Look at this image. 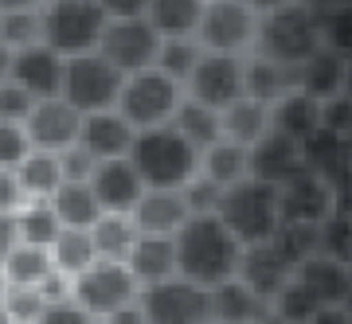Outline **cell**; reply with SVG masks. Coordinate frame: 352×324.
Returning a JSON list of instances; mask_svg holds the SVG:
<instances>
[{
  "label": "cell",
  "instance_id": "cell-54",
  "mask_svg": "<svg viewBox=\"0 0 352 324\" xmlns=\"http://www.w3.org/2000/svg\"><path fill=\"white\" fill-rule=\"evenodd\" d=\"M47 0H0V12H39Z\"/></svg>",
  "mask_w": 352,
  "mask_h": 324
},
{
  "label": "cell",
  "instance_id": "cell-44",
  "mask_svg": "<svg viewBox=\"0 0 352 324\" xmlns=\"http://www.w3.org/2000/svg\"><path fill=\"white\" fill-rule=\"evenodd\" d=\"M36 152V141L28 133V125L20 121H0V168H20Z\"/></svg>",
  "mask_w": 352,
  "mask_h": 324
},
{
  "label": "cell",
  "instance_id": "cell-49",
  "mask_svg": "<svg viewBox=\"0 0 352 324\" xmlns=\"http://www.w3.org/2000/svg\"><path fill=\"white\" fill-rule=\"evenodd\" d=\"M39 324H98V321H94L75 297H67V301H47V309H43Z\"/></svg>",
  "mask_w": 352,
  "mask_h": 324
},
{
  "label": "cell",
  "instance_id": "cell-17",
  "mask_svg": "<svg viewBox=\"0 0 352 324\" xmlns=\"http://www.w3.org/2000/svg\"><path fill=\"white\" fill-rule=\"evenodd\" d=\"M294 266L278 254L270 242H263V246H247L243 250V262H239V281H247V286L258 293V297L266 301V305H274L278 293L294 281Z\"/></svg>",
  "mask_w": 352,
  "mask_h": 324
},
{
  "label": "cell",
  "instance_id": "cell-62",
  "mask_svg": "<svg viewBox=\"0 0 352 324\" xmlns=\"http://www.w3.org/2000/svg\"><path fill=\"white\" fill-rule=\"evenodd\" d=\"M208 4H212V0H208Z\"/></svg>",
  "mask_w": 352,
  "mask_h": 324
},
{
  "label": "cell",
  "instance_id": "cell-22",
  "mask_svg": "<svg viewBox=\"0 0 352 324\" xmlns=\"http://www.w3.org/2000/svg\"><path fill=\"white\" fill-rule=\"evenodd\" d=\"M344 78H349V55H340L333 47H321L314 59H305L298 67V90H305L321 106L344 94Z\"/></svg>",
  "mask_w": 352,
  "mask_h": 324
},
{
  "label": "cell",
  "instance_id": "cell-16",
  "mask_svg": "<svg viewBox=\"0 0 352 324\" xmlns=\"http://www.w3.org/2000/svg\"><path fill=\"white\" fill-rule=\"evenodd\" d=\"M82 121L87 117L67 98H47V102H39L36 113L28 117V133L36 141V149L67 152V149H75L78 137H82Z\"/></svg>",
  "mask_w": 352,
  "mask_h": 324
},
{
  "label": "cell",
  "instance_id": "cell-60",
  "mask_svg": "<svg viewBox=\"0 0 352 324\" xmlns=\"http://www.w3.org/2000/svg\"><path fill=\"white\" fill-rule=\"evenodd\" d=\"M349 149H352V137H349Z\"/></svg>",
  "mask_w": 352,
  "mask_h": 324
},
{
  "label": "cell",
  "instance_id": "cell-6",
  "mask_svg": "<svg viewBox=\"0 0 352 324\" xmlns=\"http://www.w3.org/2000/svg\"><path fill=\"white\" fill-rule=\"evenodd\" d=\"M188 98V90L180 86L176 78H168L164 71H141V75L126 78V90H122V102H118V113L126 117L138 133L145 129H161V125H173L180 106Z\"/></svg>",
  "mask_w": 352,
  "mask_h": 324
},
{
  "label": "cell",
  "instance_id": "cell-43",
  "mask_svg": "<svg viewBox=\"0 0 352 324\" xmlns=\"http://www.w3.org/2000/svg\"><path fill=\"white\" fill-rule=\"evenodd\" d=\"M321 254L333 258V262L352 266V211L340 207L333 219L321 223Z\"/></svg>",
  "mask_w": 352,
  "mask_h": 324
},
{
  "label": "cell",
  "instance_id": "cell-28",
  "mask_svg": "<svg viewBox=\"0 0 352 324\" xmlns=\"http://www.w3.org/2000/svg\"><path fill=\"white\" fill-rule=\"evenodd\" d=\"M47 203L55 207L63 231H94V223L106 215L98 196H94V187H90V180H67Z\"/></svg>",
  "mask_w": 352,
  "mask_h": 324
},
{
  "label": "cell",
  "instance_id": "cell-50",
  "mask_svg": "<svg viewBox=\"0 0 352 324\" xmlns=\"http://www.w3.org/2000/svg\"><path fill=\"white\" fill-rule=\"evenodd\" d=\"M59 157H63V176H67V180H94V172H98L94 152H87L82 145L59 152Z\"/></svg>",
  "mask_w": 352,
  "mask_h": 324
},
{
  "label": "cell",
  "instance_id": "cell-8",
  "mask_svg": "<svg viewBox=\"0 0 352 324\" xmlns=\"http://www.w3.org/2000/svg\"><path fill=\"white\" fill-rule=\"evenodd\" d=\"M71 297L102 324L106 316H113V312L138 305L141 281L133 277V270H129L126 262H106V258H98L87 274L75 277V293H71Z\"/></svg>",
  "mask_w": 352,
  "mask_h": 324
},
{
  "label": "cell",
  "instance_id": "cell-24",
  "mask_svg": "<svg viewBox=\"0 0 352 324\" xmlns=\"http://www.w3.org/2000/svg\"><path fill=\"white\" fill-rule=\"evenodd\" d=\"M294 277H298L325 309H344L349 297H352V266L333 262L325 254H317L314 262H305Z\"/></svg>",
  "mask_w": 352,
  "mask_h": 324
},
{
  "label": "cell",
  "instance_id": "cell-11",
  "mask_svg": "<svg viewBox=\"0 0 352 324\" xmlns=\"http://www.w3.org/2000/svg\"><path fill=\"white\" fill-rule=\"evenodd\" d=\"M141 309L153 324H208L212 321V289L188 277H168L161 286L141 289Z\"/></svg>",
  "mask_w": 352,
  "mask_h": 324
},
{
  "label": "cell",
  "instance_id": "cell-52",
  "mask_svg": "<svg viewBox=\"0 0 352 324\" xmlns=\"http://www.w3.org/2000/svg\"><path fill=\"white\" fill-rule=\"evenodd\" d=\"M110 20H138V16H149L153 0H98Z\"/></svg>",
  "mask_w": 352,
  "mask_h": 324
},
{
  "label": "cell",
  "instance_id": "cell-31",
  "mask_svg": "<svg viewBox=\"0 0 352 324\" xmlns=\"http://www.w3.org/2000/svg\"><path fill=\"white\" fill-rule=\"evenodd\" d=\"M200 176L215 180L223 192L235 187V184H243V180H251V149H243V145H235V141L223 137L219 145H212V149L204 152Z\"/></svg>",
  "mask_w": 352,
  "mask_h": 324
},
{
  "label": "cell",
  "instance_id": "cell-19",
  "mask_svg": "<svg viewBox=\"0 0 352 324\" xmlns=\"http://www.w3.org/2000/svg\"><path fill=\"white\" fill-rule=\"evenodd\" d=\"M133 141H138V129L122 117L118 110L106 113H90L82 121V137L78 145L87 152H94V161H118V157H129L133 152Z\"/></svg>",
  "mask_w": 352,
  "mask_h": 324
},
{
  "label": "cell",
  "instance_id": "cell-20",
  "mask_svg": "<svg viewBox=\"0 0 352 324\" xmlns=\"http://www.w3.org/2000/svg\"><path fill=\"white\" fill-rule=\"evenodd\" d=\"M129 270L141 281V289L161 286L168 277H180V254H176L173 235H141L133 254H129Z\"/></svg>",
  "mask_w": 352,
  "mask_h": 324
},
{
  "label": "cell",
  "instance_id": "cell-27",
  "mask_svg": "<svg viewBox=\"0 0 352 324\" xmlns=\"http://www.w3.org/2000/svg\"><path fill=\"white\" fill-rule=\"evenodd\" d=\"M266 312H270V305L239 277L212 289V321L219 324H258Z\"/></svg>",
  "mask_w": 352,
  "mask_h": 324
},
{
  "label": "cell",
  "instance_id": "cell-61",
  "mask_svg": "<svg viewBox=\"0 0 352 324\" xmlns=\"http://www.w3.org/2000/svg\"><path fill=\"white\" fill-rule=\"evenodd\" d=\"M208 324H219V321H208Z\"/></svg>",
  "mask_w": 352,
  "mask_h": 324
},
{
  "label": "cell",
  "instance_id": "cell-55",
  "mask_svg": "<svg viewBox=\"0 0 352 324\" xmlns=\"http://www.w3.org/2000/svg\"><path fill=\"white\" fill-rule=\"evenodd\" d=\"M314 324H352V316L344 309H321Z\"/></svg>",
  "mask_w": 352,
  "mask_h": 324
},
{
  "label": "cell",
  "instance_id": "cell-9",
  "mask_svg": "<svg viewBox=\"0 0 352 324\" xmlns=\"http://www.w3.org/2000/svg\"><path fill=\"white\" fill-rule=\"evenodd\" d=\"M258 27H263V16L247 0H212L200 32H196V43L204 51H219V55H254Z\"/></svg>",
  "mask_w": 352,
  "mask_h": 324
},
{
  "label": "cell",
  "instance_id": "cell-1",
  "mask_svg": "<svg viewBox=\"0 0 352 324\" xmlns=\"http://www.w3.org/2000/svg\"><path fill=\"white\" fill-rule=\"evenodd\" d=\"M243 242L231 235V227L219 215H192L184 231L176 235V254H180V277H188L204 289H219L223 281L239 277Z\"/></svg>",
  "mask_w": 352,
  "mask_h": 324
},
{
  "label": "cell",
  "instance_id": "cell-33",
  "mask_svg": "<svg viewBox=\"0 0 352 324\" xmlns=\"http://www.w3.org/2000/svg\"><path fill=\"white\" fill-rule=\"evenodd\" d=\"M94 246H98V258H106V262H129V254H133V246H138V223H133V215H102L98 223H94Z\"/></svg>",
  "mask_w": 352,
  "mask_h": 324
},
{
  "label": "cell",
  "instance_id": "cell-47",
  "mask_svg": "<svg viewBox=\"0 0 352 324\" xmlns=\"http://www.w3.org/2000/svg\"><path fill=\"white\" fill-rule=\"evenodd\" d=\"M184 200H188L192 215H219V203H223V187L208 180V176H196L188 187H184Z\"/></svg>",
  "mask_w": 352,
  "mask_h": 324
},
{
  "label": "cell",
  "instance_id": "cell-53",
  "mask_svg": "<svg viewBox=\"0 0 352 324\" xmlns=\"http://www.w3.org/2000/svg\"><path fill=\"white\" fill-rule=\"evenodd\" d=\"M102 324H153V321L145 316V309H141V305H129V309H122V312H113V316H106Z\"/></svg>",
  "mask_w": 352,
  "mask_h": 324
},
{
  "label": "cell",
  "instance_id": "cell-46",
  "mask_svg": "<svg viewBox=\"0 0 352 324\" xmlns=\"http://www.w3.org/2000/svg\"><path fill=\"white\" fill-rule=\"evenodd\" d=\"M36 106L39 102L28 94L24 86H16V82H0V121H20V125H28V117L36 113Z\"/></svg>",
  "mask_w": 352,
  "mask_h": 324
},
{
  "label": "cell",
  "instance_id": "cell-5",
  "mask_svg": "<svg viewBox=\"0 0 352 324\" xmlns=\"http://www.w3.org/2000/svg\"><path fill=\"white\" fill-rule=\"evenodd\" d=\"M325 47V36H321V20H317L314 8L305 4H286L278 12L263 16V27H258V55L274 62H286V67H302L305 59H314L317 51Z\"/></svg>",
  "mask_w": 352,
  "mask_h": 324
},
{
  "label": "cell",
  "instance_id": "cell-12",
  "mask_svg": "<svg viewBox=\"0 0 352 324\" xmlns=\"http://www.w3.org/2000/svg\"><path fill=\"white\" fill-rule=\"evenodd\" d=\"M161 47L164 36L149 24V16H138V20H110L98 51L129 78L141 75V71H153L157 59H161Z\"/></svg>",
  "mask_w": 352,
  "mask_h": 324
},
{
  "label": "cell",
  "instance_id": "cell-57",
  "mask_svg": "<svg viewBox=\"0 0 352 324\" xmlns=\"http://www.w3.org/2000/svg\"><path fill=\"white\" fill-rule=\"evenodd\" d=\"M305 8H314V12H325V8H337V4H349V0H298Z\"/></svg>",
  "mask_w": 352,
  "mask_h": 324
},
{
  "label": "cell",
  "instance_id": "cell-58",
  "mask_svg": "<svg viewBox=\"0 0 352 324\" xmlns=\"http://www.w3.org/2000/svg\"><path fill=\"white\" fill-rule=\"evenodd\" d=\"M344 94L352 98V55H349V78H344Z\"/></svg>",
  "mask_w": 352,
  "mask_h": 324
},
{
  "label": "cell",
  "instance_id": "cell-32",
  "mask_svg": "<svg viewBox=\"0 0 352 324\" xmlns=\"http://www.w3.org/2000/svg\"><path fill=\"white\" fill-rule=\"evenodd\" d=\"M55 277V262L51 250L39 246H16L4 254V286H20V289H43Z\"/></svg>",
  "mask_w": 352,
  "mask_h": 324
},
{
  "label": "cell",
  "instance_id": "cell-39",
  "mask_svg": "<svg viewBox=\"0 0 352 324\" xmlns=\"http://www.w3.org/2000/svg\"><path fill=\"white\" fill-rule=\"evenodd\" d=\"M200 59H204V47L196 43V39H164L157 71H164L168 78H176L180 86H188V78L196 75Z\"/></svg>",
  "mask_w": 352,
  "mask_h": 324
},
{
  "label": "cell",
  "instance_id": "cell-41",
  "mask_svg": "<svg viewBox=\"0 0 352 324\" xmlns=\"http://www.w3.org/2000/svg\"><path fill=\"white\" fill-rule=\"evenodd\" d=\"M270 309H274V316H278L282 324H314L317 312L325 309V305H321V301H317L314 293H309V289H305L302 281L294 277V281H289V286L278 293V301L270 305Z\"/></svg>",
  "mask_w": 352,
  "mask_h": 324
},
{
  "label": "cell",
  "instance_id": "cell-10",
  "mask_svg": "<svg viewBox=\"0 0 352 324\" xmlns=\"http://www.w3.org/2000/svg\"><path fill=\"white\" fill-rule=\"evenodd\" d=\"M188 98L204 102L212 110L227 113L235 102L247 98V55H219V51H204L196 75L188 78Z\"/></svg>",
  "mask_w": 352,
  "mask_h": 324
},
{
  "label": "cell",
  "instance_id": "cell-35",
  "mask_svg": "<svg viewBox=\"0 0 352 324\" xmlns=\"http://www.w3.org/2000/svg\"><path fill=\"white\" fill-rule=\"evenodd\" d=\"M176 129L184 133V137L196 145L200 152H208L212 145H219L223 141V113L212 110V106H204V102H192L184 98V106H180V113H176Z\"/></svg>",
  "mask_w": 352,
  "mask_h": 324
},
{
  "label": "cell",
  "instance_id": "cell-14",
  "mask_svg": "<svg viewBox=\"0 0 352 324\" xmlns=\"http://www.w3.org/2000/svg\"><path fill=\"white\" fill-rule=\"evenodd\" d=\"M282 192V223H309V227H321L325 219L340 211V196L337 187L321 180L314 172H302L294 176L289 184L278 187Z\"/></svg>",
  "mask_w": 352,
  "mask_h": 324
},
{
  "label": "cell",
  "instance_id": "cell-13",
  "mask_svg": "<svg viewBox=\"0 0 352 324\" xmlns=\"http://www.w3.org/2000/svg\"><path fill=\"white\" fill-rule=\"evenodd\" d=\"M4 78L24 86L36 102L47 98H63V78H67V59L47 43H36V47L12 51L4 55Z\"/></svg>",
  "mask_w": 352,
  "mask_h": 324
},
{
  "label": "cell",
  "instance_id": "cell-3",
  "mask_svg": "<svg viewBox=\"0 0 352 324\" xmlns=\"http://www.w3.org/2000/svg\"><path fill=\"white\" fill-rule=\"evenodd\" d=\"M219 219L231 227V235L239 238L243 246L274 242V235L282 231V192H278V184H266V180L251 176V180L223 192Z\"/></svg>",
  "mask_w": 352,
  "mask_h": 324
},
{
  "label": "cell",
  "instance_id": "cell-23",
  "mask_svg": "<svg viewBox=\"0 0 352 324\" xmlns=\"http://www.w3.org/2000/svg\"><path fill=\"white\" fill-rule=\"evenodd\" d=\"M192 219V207L184 200V192H145V200L133 211L141 235H180L184 223Z\"/></svg>",
  "mask_w": 352,
  "mask_h": 324
},
{
  "label": "cell",
  "instance_id": "cell-15",
  "mask_svg": "<svg viewBox=\"0 0 352 324\" xmlns=\"http://www.w3.org/2000/svg\"><path fill=\"white\" fill-rule=\"evenodd\" d=\"M90 187H94V196H98L102 211H110V215H133L138 203L145 200V192H149L129 157L102 161L94 180H90Z\"/></svg>",
  "mask_w": 352,
  "mask_h": 324
},
{
  "label": "cell",
  "instance_id": "cell-36",
  "mask_svg": "<svg viewBox=\"0 0 352 324\" xmlns=\"http://www.w3.org/2000/svg\"><path fill=\"white\" fill-rule=\"evenodd\" d=\"M16 219V231H20V246H39V250H51L63 235V223H59V215L51 207L47 200H36L28 203Z\"/></svg>",
  "mask_w": 352,
  "mask_h": 324
},
{
  "label": "cell",
  "instance_id": "cell-2",
  "mask_svg": "<svg viewBox=\"0 0 352 324\" xmlns=\"http://www.w3.org/2000/svg\"><path fill=\"white\" fill-rule=\"evenodd\" d=\"M129 161L141 172V180H145L149 192H184L200 176L204 152L176 125H161V129L138 133Z\"/></svg>",
  "mask_w": 352,
  "mask_h": 324
},
{
  "label": "cell",
  "instance_id": "cell-42",
  "mask_svg": "<svg viewBox=\"0 0 352 324\" xmlns=\"http://www.w3.org/2000/svg\"><path fill=\"white\" fill-rule=\"evenodd\" d=\"M43 309H47L43 289L4 286V324H39Z\"/></svg>",
  "mask_w": 352,
  "mask_h": 324
},
{
  "label": "cell",
  "instance_id": "cell-38",
  "mask_svg": "<svg viewBox=\"0 0 352 324\" xmlns=\"http://www.w3.org/2000/svg\"><path fill=\"white\" fill-rule=\"evenodd\" d=\"M270 246L286 258L294 270H302L305 262H314L321 254V227H309V223H282V231L274 235Z\"/></svg>",
  "mask_w": 352,
  "mask_h": 324
},
{
  "label": "cell",
  "instance_id": "cell-18",
  "mask_svg": "<svg viewBox=\"0 0 352 324\" xmlns=\"http://www.w3.org/2000/svg\"><path fill=\"white\" fill-rule=\"evenodd\" d=\"M305 172V152L302 141L282 137V133H270L251 149V176L254 180H266V184H289L294 176Z\"/></svg>",
  "mask_w": 352,
  "mask_h": 324
},
{
  "label": "cell",
  "instance_id": "cell-40",
  "mask_svg": "<svg viewBox=\"0 0 352 324\" xmlns=\"http://www.w3.org/2000/svg\"><path fill=\"white\" fill-rule=\"evenodd\" d=\"M43 43V20L39 12H0V47L4 55Z\"/></svg>",
  "mask_w": 352,
  "mask_h": 324
},
{
  "label": "cell",
  "instance_id": "cell-21",
  "mask_svg": "<svg viewBox=\"0 0 352 324\" xmlns=\"http://www.w3.org/2000/svg\"><path fill=\"white\" fill-rule=\"evenodd\" d=\"M302 152H305V172H314V176H321V180H329L337 192L352 180L349 137H337V133L321 129V133H314V137L302 145Z\"/></svg>",
  "mask_w": 352,
  "mask_h": 324
},
{
  "label": "cell",
  "instance_id": "cell-59",
  "mask_svg": "<svg viewBox=\"0 0 352 324\" xmlns=\"http://www.w3.org/2000/svg\"><path fill=\"white\" fill-rule=\"evenodd\" d=\"M344 312H349V316H352V297H349V305H344Z\"/></svg>",
  "mask_w": 352,
  "mask_h": 324
},
{
  "label": "cell",
  "instance_id": "cell-7",
  "mask_svg": "<svg viewBox=\"0 0 352 324\" xmlns=\"http://www.w3.org/2000/svg\"><path fill=\"white\" fill-rule=\"evenodd\" d=\"M122 90H126V75H122V71H118L102 51H90V55H75V59H67L63 98L71 102L82 117L118 110Z\"/></svg>",
  "mask_w": 352,
  "mask_h": 324
},
{
  "label": "cell",
  "instance_id": "cell-45",
  "mask_svg": "<svg viewBox=\"0 0 352 324\" xmlns=\"http://www.w3.org/2000/svg\"><path fill=\"white\" fill-rule=\"evenodd\" d=\"M317 20H321L325 47L340 51V55H352V0L349 4H337V8L317 12Z\"/></svg>",
  "mask_w": 352,
  "mask_h": 324
},
{
  "label": "cell",
  "instance_id": "cell-37",
  "mask_svg": "<svg viewBox=\"0 0 352 324\" xmlns=\"http://www.w3.org/2000/svg\"><path fill=\"white\" fill-rule=\"evenodd\" d=\"M51 262H55V274H63V277L75 281L78 274H87L90 266L98 262L94 235H90V231H63L59 242L51 246Z\"/></svg>",
  "mask_w": 352,
  "mask_h": 324
},
{
  "label": "cell",
  "instance_id": "cell-4",
  "mask_svg": "<svg viewBox=\"0 0 352 324\" xmlns=\"http://www.w3.org/2000/svg\"><path fill=\"white\" fill-rule=\"evenodd\" d=\"M39 20H43V43L63 59L98 51L110 27V16L98 0H47L39 8Z\"/></svg>",
  "mask_w": 352,
  "mask_h": 324
},
{
  "label": "cell",
  "instance_id": "cell-26",
  "mask_svg": "<svg viewBox=\"0 0 352 324\" xmlns=\"http://www.w3.org/2000/svg\"><path fill=\"white\" fill-rule=\"evenodd\" d=\"M298 90V67L274 62L266 55H247V98L263 102V106H278V102Z\"/></svg>",
  "mask_w": 352,
  "mask_h": 324
},
{
  "label": "cell",
  "instance_id": "cell-51",
  "mask_svg": "<svg viewBox=\"0 0 352 324\" xmlns=\"http://www.w3.org/2000/svg\"><path fill=\"white\" fill-rule=\"evenodd\" d=\"M325 129L337 133V137H352V98L349 94L325 102Z\"/></svg>",
  "mask_w": 352,
  "mask_h": 324
},
{
  "label": "cell",
  "instance_id": "cell-48",
  "mask_svg": "<svg viewBox=\"0 0 352 324\" xmlns=\"http://www.w3.org/2000/svg\"><path fill=\"white\" fill-rule=\"evenodd\" d=\"M28 203H36L28 196V187L20 184V176L12 168H0V215H20Z\"/></svg>",
  "mask_w": 352,
  "mask_h": 324
},
{
  "label": "cell",
  "instance_id": "cell-34",
  "mask_svg": "<svg viewBox=\"0 0 352 324\" xmlns=\"http://www.w3.org/2000/svg\"><path fill=\"white\" fill-rule=\"evenodd\" d=\"M16 176H20V184L28 187V196H32V200H51V196L67 184L63 157H59V152H47V149L32 152V157L16 168Z\"/></svg>",
  "mask_w": 352,
  "mask_h": 324
},
{
  "label": "cell",
  "instance_id": "cell-56",
  "mask_svg": "<svg viewBox=\"0 0 352 324\" xmlns=\"http://www.w3.org/2000/svg\"><path fill=\"white\" fill-rule=\"evenodd\" d=\"M258 16H270V12H278V8H286V4H294V0H247Z\"/></svg>",
  "mask_w": 352,
  "mask_h": 324
},
{
  "label": "cell",
  "instance_id": "cell-25",
  "mask_svg": "<svg viewBox=\"0 0 352 324\" xmlns=\"http://www.w3.org/2000/svg\"><path fill=\"white\" fill-rule=\"evenodd\" d=\"M270 117H274V133L302 141V145L314 137V133L325 129V106L317 98H309L305 90H294V94H286L278 106H270Z\"/></svg>",
  "mask_w": 352,
  "mask_h": 324
},
{
  "label": "cell",
  "instance_id": "cell-30",
  "mask_svg": "<svg viewBox=\"0 0 352 324\" xmlns=\"http://www.w3.org/2000/svg\"><path fill=\"white\" fill-rule=\"evenodd\" d=\"M270 133H274V117H270V106H263V102L243 98L223 113V137L243 149H254Z\"/></svg>",
  "mask_w": 352,
  "mask_h": 324
},
{
  "label": "cell",
  "instance_id": "cell-29",
  "mask_svg": "<svg viewBox=\"0 0 352 324\" xmlns=\"http://www.w3.org/2000/svg\"><path fill=\"white\" fill-rule=\"evenodd\" d=\"M204 12H208V0H153L149 24L164 39H196Z\"/></svg>",
  "mask_w": 352,
  "mask_h": 324
}]
</instances>
